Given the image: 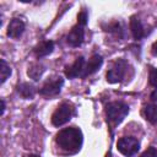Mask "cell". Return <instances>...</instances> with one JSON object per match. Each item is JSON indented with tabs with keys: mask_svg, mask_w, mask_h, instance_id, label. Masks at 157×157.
<instances>
[{
	"mask_svg": "<svg viewBox=\"0 0 157 157\" xmlns=\"http://www.w3.org/2000/svg\"><path fill=\"white\" fill-rule=\"evenodd\" d=\"M55 141L65 152L74 155L81 150L83 136L78 128H66L56 134Z\"/></svg>",
	"mask_w": 157,
	"mask_h": 157,
	"instance_id": "obj_1",
	"label": "cell"
},
{
	"mask_svg": "<svg viewBox=\"0 0 157 157\" xmlns=\"http://www.w3.org/2000/svg\"><path fill=\"white\" fill-rule=\"evenodd\" d=\"M128 113H129V107L123 102H112L108 103L105 107L107 119L114 125L121 123L124 118L128 115Z\"/></svg>",
	"mask_w": 157,
	"mask_h": 157,
	"instance_id": "obj_2",
	"label": "cell"
},
{
	"mask_svg": "<svg viewBox=\"0 0 157 157\" xmlns=\"http://www.w3.org/2000/svg\"><path fill=\"white\" fill-rule=\"evenodd\" d=\"M117 147L118 151L125 156V157H130L132 155H135L139 148H140V142L137 141V139L132 137V136H125L118 140L117 142Z\"/></svg>",
	"mask_w": 157,
	"mask_h": 157,
	"instance_id": "obj_3",
	"label": "cell"
},
{
	"mask_svg": "<svg viewBox=\"0 0 157 157\" xmlns=\"http://www.w3.org/2000/svg\"><path fill=\"white\" fill-rule=\"evenodd\" d=\"M72 113H74V108L69 103L60 104L56 108V110L53 113V115H52V123H53V125L60 126V125L67 123L71 119Z\"/></svg>",
	"mask_w": 157,
	"mask_h": 157,
	"instance_id": "obj_4",
	"label": "cell"
},
{
	"mask_svg": "<svg viewBox=\"0 0 157 157\" xmlns=\"http://www.w3.org/2000/svg\"><path fill=\"white\" fill-rule=\"evenodd\" d=\"M126 63L124 60H118L113 67L107 72V81L110 82V83H117V82H120L125 75V71H126Z\"/></svg>",
	"mask_w": 157,
	"mask_h": 157,
	"instance_id": "obj_5",
	"label": "cell"
},
{
	"mask_svg": "<svg viewBox=\"0 0 157 157\" xmlns=\"http://www.w3.org/2000/svg\"><path fill=\"white\" fill-rule=\"evenodd\" d=\"M64 83V80L59 76V77H53L52 80L47 81L43 87L39 90V93L43 96H55L60 92L61 86Z\"/></svg>",
	"mask_w": 157,
	"mask_h": 157,
	"instance_id": "obj_6",
	"label": "cell"
},
{
	"mask_svg": "<svg viewBox=\"0 0 157 157\" xmlns=\"http://www.w3.org/2000/svg\"><path fill=\"white\" fill-rule=\"evenodd\" d=\"M83 37H85L83 27L77 25L71 28V31L69 32V34L66 37V40L71 47H80L83 42Z\"/></svg>",
	"mask_w": 157,
	"mask_h": 157,
	"instance_id": "obj_7",
	"label": "cell"
},
{
	"mask_svg": "<svg viewBox=\"0 0 157 157\" xmlns=\"http://www.w3.org/2000/svg\"><path fill=\"white\" fill-rule=\"evenodd\" d=\"M83 69H85V59H83V56H78L74 61L72 65H70V66L66 67L65 76L69 77V78H75V77L82 76Z\"/></svg>",
	"mask_w": 157,
	"mask_h": 157,
	"instance_id": "obj_8",
	"label": "cell"
},
{
	"mask_svg": "<svg viewBox=\"0 0 157 157\" xmlns=\"http://www.w3.org/2000/svg\"><path fill=\"white\" fill-rule=\"evenodd\" d=\"M25 32V23L20 18H12L7 26V36L10 38H20Z\"/></svg>",
	"mask_w": 157,
	"mask_h": 157,
	"instance_id": "obj_9",
	"label": "cell"
},
{
	"mask_svg": "<svg viewBox=\"0 0 157 157\" xmlns=\"http://www.w3.org/2000/svg\"><path fill=\"white\" fill-rule=\"evenodd\" d=\"M102 63H103V59H102L101 55H98V54L92 55L88 59V63L85 65V69H83V72H82L81 77H86V76L92 75L93 72H96L102 66Z\"/></svg>",
	"mask_w": 157,
	"mask_h": 157,
	"instance_id": "obj_10",
	"label": "cell"
},
{
	"mask_svg": "<svg viewBox=\"0 0 157 157\" xmlns=\"http://www.w3.org/2000/svg\"><path fill=\"white\" fill-rule=\"evenodd\" d=\"M130 29H131L132 37H134L135 39H141V38L145 36L144 26H142L140 18L136 17V16H132V17L130 18Z\"/></svg>",
	"mask_w": 157,
	"mask_h": 157,
	"instance_id": "obj_11",
	"label": "cell"
},
{
	"mask_svg": "<svg viewBox=\"0 0 157 157\" xmlns=\"http://www.w3.org/2000/svg\"><path fill=\"white\" fill-rule=\"evenodd\" d=\"M53 50H54V42H52V40H44L39 45L36 47L34 53H36V55L38 58H43V56L49 55Z\"/></svg>",
	"mask_w": 157,
	"mask_h": 157,
	"instance_id": "obj_12",
	"label": "cell"
},
{
	"mask_svg": "<svg viewBox=\"0 0 157 157\" xmlns=\"http://www.w3.org/2000/svg\"><path fill=\"white\" fill-rule=\"evenodd\" d=\"M17 92L23 97V98H32L36 93L34 86L28 83V82H22L17 86Z\"/></svg>",
	"mask_w": 157,
	"mask_h": 157,
	"instance_id": "obj_13",
	"label": "cell"
},
{
	"mask_svg": "<svg viewBox=\"0 0 157 157\" xmlns=\"http://www.w3.org/2000/svg\"><path fill=\"white\" fill-rule=\"evenodd\" d=\"M43 72H44V66L42 64H33L28 67V71H27L28 76L31 78H33L34 81L39 80V77L42 76Z\"/></svg>",
	"mask_w": 157,
	"mask_h": 157,
	"instance_id": "obj_14",
	"label": "cell"
},
{
	"mask_svg": "<svg viewBox=\"0 0 157 157\" xmlns=\"http://www.w3.org/2000/svg\"><path fill=\"white\" fill-rule=\"evenodd\" d=\"M145 115L146 119L150 123H156L157 121V104H148L145 108Z\"/></svg>",
	"mask_w": 157,
	"mask_h": 157,
	"instance_id": "obj_15",
	"label": "cell"
},
{
	"mask_svg": "<svg viewBox=\"0 0 157 157\" xmlns=\"http://www.w3.org/2000/svg\"><path fill=\"white\" fill-rule=\"evenodd\" d=\"M1 67H0V77H1V83H4L11 75V67L6 64V61L4 59H1Z\"/></svg>",
	"mask_w": 157,
	"mask_h": 157,
	"instance_id": "obj_16",
	"label": "cell"
},
{
	"mask_svg": "<svg viewBox=\"0 0 157 157\" xmlns=\"http://www.w3.org/2000/svg\"><path fill=\"white\" fill-rule=\"evenodd\" d=\"M87 20H88V16H87V11L86 10H82L78 16H77V21H78V25L80 26H86L87 25Z\"/></svg>",
	"mask_w": 157,
	"mask_h": 157,
	"instance_id": "obj_17",
	"label": "cell"
},
{
	"mask_svg": "<svg viewBox=\"0 0 157 157\" xmlns=\"http://www.w3.org/2000/svg\"><path fill=\"white\" fill-rule=\"evenodd\" d=\"M140 157H157V150H156L153 146H151V147H148L145 152H142V153L140 155Z\"/></svg>",
	"mask_w": 157,
	"mask_h": 157,
	"instance_id": "obj_18",
	"label": "cell"
},
{
	"mask_svg": "<svg viewBox=\"0 0 157 157\" xmlns=\"http://www.w3.org/2000/svg\"><path fill=\"white\" fill-rule=\"evenodd\" d=\"M150 83L157 88V69H152L150 72Z\"/></svg>",
	"mask_w": 157,
	"mask_h": 157,
	"instance_id": "obj_19",
	"label": "cell"
},
{
	"mask_svg": "<svg viewBox=\"0 0 157 157\" xmlns=\"http://www.w3.org/2000/svg\"><path fill=\"white\" fill-rule=\"evenodd\" d=\"M151 99H152L153 102H157V88L151 93Z\"/></svg>",
	"mask_w": 157,
	"mask_h": 157,
	"instance_id": "obj_20",
	"label": "cell"
},
{
	"mask_svg": "<svg viewBox=\"0 0 157 157\" xmlns=\"http://www.w3.org/2000/svg\"><path fill=\"white\" fill-rule=\"evenodd\" d=\"M152 53H153V55H156L157 56V40L153 43V45H152Z\"/></svg>",
	"mask_w": 157,
	"mask_h": 157,
	"instance_id": "obj_21",
	"label": "cell"
},
{
	"mask_svg": "<svg viewBox=\"0 0 157 157\" xmlns=\"http://www.w3.org/2000/svg\"><path fill=\"white\" fill-rule=\"evenodd\" d=\"M4 112H5V101H4V99H1V112H0V114L2 115V114H4Z\"/></svg>",
	"mask_w": 157,
	"mask_h": 157,
	"instance_id": "obj_22",
	"label": "cell"
},
{
	"mask_svg": "<svg viewBox=\"0 0 157 157\" xmlns=\"http://www.w3.org/2000/svg\"><path fill=\"white\" fill-rule=\"evenodd\" d=\"M27 157H40V156H38V155H28Z\"/></svg>",
	"mask_w": 157,
	"mask_h": 157,
	"instance_id": "obj_23",
	"label": "cell"
}]
</instances>
